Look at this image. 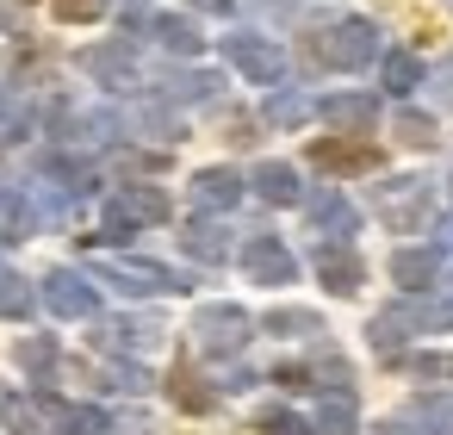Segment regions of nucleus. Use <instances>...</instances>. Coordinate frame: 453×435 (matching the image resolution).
<instances>
[{"label": "nucleus", "mask_w": 453, "mask_h": 435, "mask_svg": "<svg viewBox=\"0 0 453 435\" xmlns=\"http://www.w3.org/2000/svg\"><path fill=\"white\" fill-rule=\"evenodd\" d=\"M100 7H106V0H57V13H63V19H94Z\"/></svg>", "instance_id": "nucleus-1"}, {"label": "nucleus", "mask_w": 453, "mask_h": 435, "mask_svg": "<svg viewBox=\"0 0 453 435\" xmlns=\"http://www.w3.org/2000/svg\"><path fill=\"white\" fill-rule=\"evenodd\" d=\"M410 82H416V63L397 57V63H391V88H410Z\"/></svg>", "instance_id": "nucleus-2"}]
</instances>
